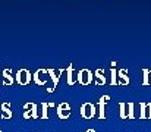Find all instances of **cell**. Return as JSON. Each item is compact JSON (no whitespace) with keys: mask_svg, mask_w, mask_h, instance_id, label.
I'll return each mask as SVG.
<instances>
[{"mask_svg":"<svg viewBox=\"0 0 151 132\" xmlns=\"http://www.w3.org/2000/svg\"><path fill=\"white\" fill-rule=\"evenodd\" d=\"M16 81L19 82V85H28L31 81V74L27 69H21L16 74Z\"/></svg>","mask_w":151,"mask_h":132,"instance_id":"6da1fadb","label":"cell"},{"mask_svg":"<svg viewBox=\"0 0 151 132\" xmlns=\"http://www.w3.org/2000/svg\"><path fill=\"white\" fill-rule=\"evenodd\" d=\"M91 81H93V74H91V71H88V69L79 71V74H78V82H79V84L88 85Z\"/></svg>","mask_w":151,"mask_h":132,"instance_id":"7a4b0ae2","label":"cell"},{"mask_svg":"<svg viewBox=\"0 0 151 132\" xmlns=\"http://www.w3.org/2000/svg\"><path fill=\"white\" fill-rule=\"evenodd\" d=\"M81 115H82V118H85V119L94 118V115H96V107H94V104L85 103V104L82 106V109H81Z\"/></svg>","mask_w":151,"mask_h":132,"instance_id":"3957f363","label":"cell"},{"mask_svg":"<svg viewBox=\"0 0 151 132\" xmlns=\"http://www.w3.org/2000/svg\"><path fill=\"white\" fill-rule=\"evenodd\" d=\"M57 115H59L60 119H66V118H69V116H70V107H69V104L62 103V104L59 106V109H57Z\"/></svg>","mask_w":151,"mask_h":132,"instance_id":"277c9868","label":"cell"},{"mask_svg":"<svg viewBox=\"0 0 151 132\" xmlns=\"http://www.w3.org/2000/svg\"><path fill=\"white\" fill-rule=\"evenodd\" d=\"M119 76H120V79H122V84H129V78H128V71H125V69H122L120 72H119Z\"/></svg>","mask_w":151,"mask_h":132,"instance_id":"5b68a950","label":"cell"},{"mask_svg":"<svg viewBox=\"0 0 151 132\" xmlns=\"http://www.w3.org/2000/svg\"><path fill=\"white\" fill-rule=\"evenodd\" d=\"M107 100H109V95H104L100 100V118L101 119H104V104H106Z\"/></svg>","mask_w":151,"mask_h":132,"instance_id":"8992f818","label":"cell"},{"mask_svg":"<svg viewBox=\"0 0 151 132\" xmlns=\"http://www.w3.org/2000/svg\"><path fill=\"white\" fill-rule=\"evenodd\" d=\"M142 74H144V81H142V84H144V85H148V84L151 82V71L144 69Z\"/></svg>","mask_w":151,"mask_h":132,"instance_id":"52a82bcc","label":"cell"},{"mask_svg":"<svg viewBox=\"0 0 151 132\" xmlns=\"http://www.w3.org/2000/svg\"><path fill=\"white\" fill-rule=\"evenodd\" d=\"M139 109H141L139 118H141V119H145V118H147V103H141V104H139Z\"/></svg>","mask_w":151,"mask_h":132,"instance_id":"ba28073f","label":"cell"},{"mask_svg":"<svg viewBox=\"0 0 151 132\" xmlns=\"http://www.w3.org/2000/svg\"><path fill=\"white\" fill-rule=\"evenodd\" d=\"M126 118H131V119L135 118V113H134V104H132V103L128 104V113H126Z\"/></svg>","mask_w":151,"mask_h":132,"instance_id":"9c48e42d","label":"cell"},{"mask_svg":"<svg viewBox=\"0 0 151 132\" xmlns=\"http://www.w3.org/2000/svg\"><path fill=\"white\" fill-rule=\"evenodd\" d=\"M125 109H126L125 103H120V118H122V119L126 118V112H125Z\"/></svg>","mask_w":151,"mask_h":132,"instance_id":"30bf717a","label":"cell"},{"mask_svg":"<svg viewBox=\"0 0 151 132\" xmlns=\"http://www.w3.org/2000/svg\"><path fill=\"white\" fill-rule=\"evenodd\" d=\"M3 110H4V116H7V118H10L12 116V113H10V110H9V106H3Z\"/></svg>","mask_w":151,"mask_h":132,"instance_id":"8fae6325","label":"cell"},{"mask_svg":"<svg viewBox=\"0 0 151 132\" xmlns=\"http://www.w3.org/2000/svg\"><path fill=\"white\" fill-rule=\"evenodd\" d=\"M147 109H148V113H147V116H148V118L151 119V103H148V104H147Z\"/></svg>","mask_w":151,"mask_h":132,"instance_id":"7c38bea8","label":"cell"},{"mask_svg":"<svg viewBox=\"0 0 151 132\" xmlns=\"http://www.w3.org/2000/svg\"><path fill=\"white\" fill-rule=\"evenodd\" d=\"M87 132H96V131L94 129H90V131H87Z\"/></svg>","mask_w":151,"mask_h":132,"instance_id":"4fadbf2b","label":"cell"}]
</instances>
